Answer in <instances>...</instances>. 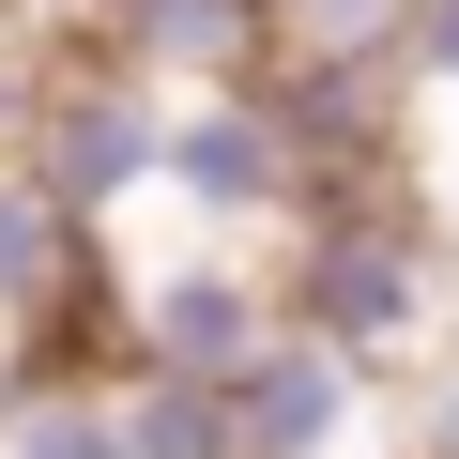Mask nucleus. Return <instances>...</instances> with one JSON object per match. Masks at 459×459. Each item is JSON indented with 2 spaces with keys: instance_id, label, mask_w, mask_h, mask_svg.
<instances>
[{
  "instance_id": "nucleus-10",
  "label": "nucleus",
  "mask_w": 459,
  "mask_h": 459,
  "mask_svg": "<svg viewBox=\"0 0 459 459\" xmlns=\"http://www.w3.org/2000/svg\"><path fill=\"white\" fill-rule=\"evenodd\" d=\"M398 459H459V368H413V413H398Z\"/></svg>"
},
{
  "instance_id": "nucleus-6",
  "label": "nucleus",
  "mask_w": 459,
  "mask_h": 459,
  "mask_svg": "<svg viewBox=\"0 0 459 459\" xmlns=\"http://www.w3.org/2000/svg\"><path fill=\"white\" fill-rule=\"evenodd\" d=\"M368 413H383V383L352 352H322L307 322H276L230 383V459H368Z\"/></svg>"
},
{
  "instance_id": "nucleus-4",
  "label": "nucleus",
  "mask_w": 459,
  "mask_h": 459,
  "mask_svg": "<svg viewBox=\"0 0 459 459\" xmlns=\"http://www.w3.org/2000/svg\"><path fill=\"white\" fill-rule=\"evenodd\" d=\"M0 352H108V230L0 153Z\"/></svg>"
},
{
  "instance_id": "nucleus-8",
  "label": "nucleus",
  "mask_w": 459,
  "mask_h": 459,
  "mask_svg": "<svg viewBox=\"0 0 459 459\" xmlns=\"http://www.w3.org/2000/svg\"><path fill=\"white\" fill-rule=\"evenodd\" d=\"M413 0H276V62H337V77H398Z\"/></svg>"
},
{
  "instance_id": "nucleus-12",
  "label": "nucleus",
  "mask_w": 459,
  "mask_h": 459,
  "mask_svg": "<svg viewBox=\"0 0 459 459\" xmlns=\"http://www.w3.org/2000/svg\"><path fill=\"white\" fill-rule=\"evenodd\" d=\"M31 16H47V0H31Z\"/></svg>"
},
{
  "instance_id": "nucleus-2",
  "label": "nucleus",
  "mask_w": 459,
  "mask_h": 459,
  "mask_svg": "<svg viewBox=\"0 0 459 459\" xmlns=\"http://www.w3.org/2000/svg\"><path fill=\"white\" fill-rule=\"evenodd\" d=\"M276 337V246H199L169 230L153 261L108 246V368H153V383H246V352Z\"/></svg>"
},
{
  "instance_id": "nucleus-3",
  "label": "nucleus",
  "mask_w": 459,
  "mask_h": 459,
  "mask_svg": "<svg viewBox=\"0 0 459 459\" xmlns=\"http://www.w3.org/2000/svg\"><path fill=\"white\" fill-rule=\"evenodd\" d=\"M153 214L199 230V246H276V230L307 214V153H291V123H276L261 77H230V92H169Z\"/></svg>"
},
{
  "instance_id": "nucleus-1",
  "label": "nucleus",
  "mask_w": 459,
  "mask_h": 459,
  "mask_svg": "<svg viewBox=\"0 0 459 459\" xmlns=\"http://www.w3.org/2000/svg\"><path fill=\"white\" fill-rule=\"evenodd\" d=\"M276 322H307L322 352H352L368 383H413L444 352V246L398 214V184L307 199L276 230Z\"/></svg>"
},
{
  "instance_id": "nucleus-11",
  "label": "nucleus",
  "mask_w": 459,
  "mask_h": 459,
  "mask_svg": "<svg viewBox=\"0 0 459 459\" xmlns=\"http://www.w3.org/2000/svg\"><path fill=\"white\" fill-rule=\"evenodd\" d=\"M398 77H444V92H459V0H413V47H398Z\"/></svg>"
},
{
  "instance_id": "nucleus-5",
  "label": "nucleus",
  "mask_w": 459,
  "mask_h": 459,
  "mask_svg": "<svg viewBox=\"0 0 459 459\" xmlns=\"http://www.w3.org/2000/svg\"><path fill=\"white\" fill-rule=\"evenodd\" d=\"M47 31H77L92 62H123L153 92H230L276 62V0H47Z\"/></svg>"
},
{
  "instance_id": "nucleus-9",
  "label": "nucleus",
  "mask_w": 459,
  "mask_h": 459,
  "mask_svg": "<svg viewBox=\"0 0 459 459\" xmlns=\"http://www.w3.org/2000/svg\"><path fill=\"white\" fill-rule=\"evenodd\" d=\"M108 398H123V459H230V398H214V383L108 368Z\"/></svg>"
},
{
  "instance_id": "nucleus-7",
  "label": "nucleus",
  "mask_w": 459,
  "mask_h": 459,
  "mask_svg": "<svg viewBox=\"0 0 459 459\" xmlns=\"http://www.w3.org/2000/svg\"><path fill=\"white\" fill-rule=\"evenodd\" d=\"M0 459H123L108 352H0Z\"/></svg>"
}]
</instances>
